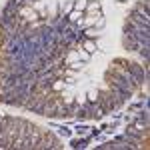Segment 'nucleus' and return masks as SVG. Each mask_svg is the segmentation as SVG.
<instances>
[{
	"mask_svg": "<svg viewBox=\"0 0 150 150\" xmlns=\"http://www.w3.org/2000/svg\"><path fill=\"white\" fill-rule=\"evenodd\" d=\"M56 108H58V102H54V100H46V104H44V108H42L40 114L42 116H54L56 114Z\"/></svg>",
	"mask_w": 150,
	"mask_h": 150,
	"instance_id": "f257e3e1",
	"label": "nucleus"
},
{
	"mask_svg": "<svg viewBox=\"0 0 150 150\" xmlns=\"http://www.w3.org/2000/svg\"><path fill=\"white\" fill-rule=\"evenodd\" d=\"M84 46H86V52H94V50H96V44H94V42H86Z\"/></svg>",
	"mask_w": 150,
	"mask_h": 150,
	"instance_id": "f03ea898",
	"label": "nucleus"
},
{
	"mask_svg": "<svg viewBox=\"0 0 150 150\" xmlns=\"http://www.w3.org/2000/svg\"><path fill=\"white\" fill-rule=\"evenodd\" d=\"M74 146H76V148H84V146H86V140H76Z\"/></svg>",
	"mask_w": 150,
	"mask_h": 150,
	"instance_id": "7ed1b4c3",
	"label": "nucleus"
}]
</instances>
